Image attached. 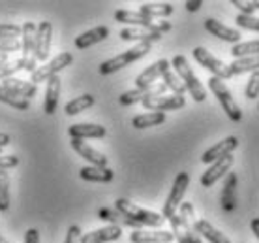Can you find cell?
<instances>
[{"label": "cell", "instance_id": "obj_1", "mask_svg": "<svg viewBox=\"0 0 259 243\" xmlns=\"http://www.w3.org/2000/svg\"><path fill=\"white\" fill-rule=\"evenodd\" d=\"M115 210L118 213H122L126 217H130L132 221H136L137 224L141 226H150V228H160L165 219H163L162 213H156V211L143 210L139 205H136L134 202H130L126 198H118L117 204H115Z\"/></svg>", "mask_w": 259, "mask_h": 243}, {"label": "cell", "instance_id": "obj_2", "mask_svg": "<svg viewBox=\"0 0 259 243\" xmlns=\"http://www.w3.org/2000/svg\"><path fill=\"white\" fill-rule=\"evenodd\" d=\"M171 66L175 68V74L181 78V81L184 83V87H186V91L192 94V98H194L195 102H205V100H207V91H205V87L201 85V81L194 74L192 66L188 64L186 57H184V55H177L175 59L171 60Z\"/></svg>", "mask_w": 259, "mask_h": 243}, {"label": "cell", "instance_id": "obj_3", "mask_svg": "<svg viewBox=\"0 0 259 243\" xmlns=\"http://www.w3.org/2000/svg\"><path fill=\"white\" fill-rule=\"evenodd\" d=\"M115 19L124 25H132L134 28H147L152 32H167L171 30V23L169 21H156L152 17L143 15L141 12H132V10H117L115 12Z\"/></svg>", "mask_w": 259, "mask_h": 243}, {"label": "cell", "instance_id": "obj_4", "mask_svg": "<svg viewBox=\"0 0 259 243\" xmlns=\"http://www.w3.org/2000/svg\"><path fill=\"white\" fill-rule=\"evenodd\" d=\"M150 47H152V44H137V46H134L132 49H128V51H124V53H120V55H117V57H113V59L102 62V64H100V74H102V76H109V74H115V72H118V70H122V68H126L128 64L139 60L141 57H145V55H149Z\"/></svg>", "mask_w": 259, "mask_h": 243}, {"label": "cell", "instance_id": "obj_5", "mask_svg": "<svg viewBox=\"0 0 259 243\" xmlns=\"http://www.w3.org/2000/svg\"><path fill=\"white\" fill-rule=\"evenodd\" d=\"M208 89H210V91L214 92V96L218 98V102L222 104L227 117L231 119V121H235V123L242 121V110H240L239 104L235 102L231 91L227 89V85L220 78H214L212 76V78L208 79Z\"/></svg>", "mask_w": 259, "mask_h": 243}, {"label": "cell", "instance_id": "obj_6", "mask_svg": "<svg viewBox=\"0 0 259 243\" xmlns=\"http://www.w3.org/2000/svg\"><path fill=\"white\" fill-rule=\"evenodd\" d=\"M188 185H190V176L186 171H181L175 178V181H173L171 192H169L167 200H165V204H163L162 215L165 221H167L169 217H173L175 213H179V207H181L182 200H184V194H186Z\"/></svg>", "mask_w": 259, "mask_h": 243}, {"label": "cell", "instance_id": "obj_7", "mask_svg": "<svg viewBox=\"0 0 259 243\" xmlns=\"http://www.w3.org/2000/svg\"><path fill=\"white\" fill-rule=\"evenodd\" d=\"M71 62H73V55H71V53H68V51L59 53V55L53 60H49L46 66H39L38 70L32 74L30 81H32L34 85H38L41 81H49L51 78L59 76L60 70H64L66 66H70Z\"/></svg>", "mask_w": 259, "mask_h": 243}, {"label": "cell", "instance_id": "obj_8", "mask_svg": "<svg viewBox=\"0 0 259 243\" xmlns=\"http://www.w3.org/2000/svg\"><path fill=\"white\" fill-rule=\"evenodd\" d=\"M192 53H194V59L197 60L203 68H207L208 72H212L214 78H220L222 81H224V79H229L233 76L231 70H229V66L224 64L220 59H216L212 53H208L205 47H195Z\"/></svg>", "mask_w": 259, "mask_h": 243}, {"label": "cell", "instance_id": "obj_9", "mask_svg": "<svg viewBox=\"0 0 259 243\" xmlns=\"http://www.w3.org/2000/svg\"><path fill=\"white\" fill-rule=\"evenodd\" d=\"M167 92V87L165 83H154V85L147 87V89H132V91H126L124 94H120L118 102L122 106H134L137 102H143L147 98H156V96H163Z\"/></svg>", "mask_w": 259, "mask_h": 243}, {"label": "cell", "instance_id": "obj_10", "mask_svg": "<svg viewBox=\"0 0 259 243\" xmlns=\"http://www.w3.org/2000/svg\"><path fill=\"white\" fill-rule=\"evenodd\" d=\"M51 36L53 25L49 21H41L36 28V47H34V57L36 60H47L51 51Z\"/></svg>", "mask_w": 259, "mask_h": 243}, {"label": "cell", "instance_id": "obj_11", "mask_svg": "<svg viewBox=\"0 0 259 243\" xmlns=\"http://www.w3.org/2000/svg\"><path fill=\"white\" fill-rule=\"evenodd\" d=\"M145 110L149 112H173V110H181L186 106V100L182 96H175V94H163V96H156V98H147L141 102Z\"/></svg>", "mask_w": 259, "mask_h": 243}, {"label": "cell", "instance_id": "obj_12", "mask_svg": "<svg viewBox=\"0 0 259 243\" xmlns=\"http://www.w3.org/2000/svg\"><path fill=\"white\" fill-rule=\"evenodd\" d=\"M237 145H239V140L235 138V136H227V138H224L222 142H218L216 145H212L210 149H207V151L203 153L201 162H205V164H214L216 160H220V158L231 155V153L237 149Z\"/></svg>", "mask_w": 259, "mask_h": 243}, {"label": "cell", "instance_id": "obj_13", "mask_svg": "<svg viewBox=\"0 0 259 243\" xmlns=\"http://www.w3.org/2000/svg\"><path fill=\"white\" fill-rule=\"evenodd\" d=\"M233 162H235L233 155H227V157L220 158V160H216V162H214V164H210V168H208V170L201 176V185H203V187H212L218 179H222L224 176H227V173H229V170H231Z\"/></svg>", "mask_w": 259, "mask_h": 243}, {"label": "cell", "instance_id": "obj_14", "mask_svg": "<svg viewBox=\"0 0 259 243\" xmlns=\"http://www.w3.org/2000/svg\"><path fill=\"white\" fill-rule=\"evenodd\" d=\"M169 66H171L169 60L162 59L158 60V62H154L152 66H149L147 70H143L136 78V89H147V87L154 85L158 79L163 78V74L169 70Z\"/></svg>", "mask_w": 259, "mask_h": 243}, {"label": "cell", "instance_id": "obj_15", "mask_svg": "<svg viewBox=\"0 0 259 243\" xmlns=\"http://www.w3.org/2000/svg\"><path fill=\"white\" fill-rule=\"evenodd\" d=\"M71 147H73V151L77 153L79 157H83L87 162L91 166H98V168H107V157L102 155L100 151H96L94 147L83 142V140H75L71 138Z\"/></svg>", "mask_w": 259, "mask_h": 243}, {"label": "cell", "instance_id": "obj_16", "mask_svg": "<svg viewBox=\"0 0 259 243\" xmlns=\"http://www.w3.org/2000/svg\"><path fill=\"white\" fill-rule=\"evenodd\" d=\"M122 236V228L120 226H115V224H107L104 228H98V230H92L89 234H84L81 237V243H109V241H117Z\"/></svg>", "mask_w": 259, "mask_h": 243}, {"label": "cell", "instance_id": "obj_17", "mask_svg": "<svg viewBox=\"0 0 259 243\" xmlns=\"http://www.w3.org/2000/svg\"><path fill=\"white\" fill-rule=\"evenodd\" d=\"M175 239L173 232L167 230H134L130 234V241L132 243H171Z\"/></svg>", "mask_w": 259, "mask_h": 243}, {"label": "cell", "instance_id": "obj_18", "mask_svg": "<svg viewBox=\"0 0 259 243\" xmlns=\"http://www.w3.org/2000/svg\"><path fill=\"white\" fill-rule=\"evenodd\" d=\"M179 215L182 219V224H184V230L188 234V241L190 243H203L201 241V236L197 234V221H195V213H194V205L184 202L179 207Z\"/></svg>", "mask_w": 259, "mask_h": 243}, {"label": "cell", "instance_id": "obj_19", "mask_svg": "<svg viewBox=\"0 0 259 243\" xmlns=\"http://www.w3.org/2000/svg\"><path fill=\"white\" fill-rule=\"evenodd\" d=\"M68 134L75 140H87V138L98 140V138H105L107 130H105V126H102V125L77 123V125H71L70 128H68Z\"/></svg>", "mask_w": 259, "mask_h": 243}, {"label": "cell", "instance_id": "obj_20", "mask_svg": "<svg viewBox=\"0 0 259 243\" xmlns=\"http://www.w3.org/2000/svg\"><path fill=\"white\" fill-rule=\"evenodd\" d=\"M205 28H207L212 36L224 40V42H229V44H233V46L235 44H240V32L239 30H237V28H229V26H226L224 23H220V21L207 19L205 21Z\"/></svg>", "mask_w": 259, "mask_h": 243}, {"label": "cell", "instance_id": "obj_21", "mask_svg": "<svg viewBox=\"0 0 259 243\" xmlns=\"http://www.w3.org/2000/svg\"><path fill=\"white\" fill-rule=\"evenodd\" d=\"M118 36L124 42H137V44H154L158 40H162L160 32H152V30H147V28H134V26L122 28Z\"/></svg>", "mask_w": 259, "mask_h": 243}, {"label": "cell", "instance_id": "obj_22", "mask_svg": "<svg viewBox=\"0 0 259 243\" xmlns=\"http://www.w3.org/2000/svg\"><path fill=\"white\" fill-rule=\"evenodd\" d=\"M107 36H109V28H107V26H104V25L94 26V28L87 30V32H83L81 36L75 38V47H77V49H89V47L94 46V44L104 42Z\"/></svg>", "mask_w": 259, "mask_h": 243}, {"label": "cell", "instance_id": "obj_23", "mask_svg": "<svg viewBox=\"0 0 259 243\" xmlns=\"http://www.w3.org/2000/svg\"><path fill=\"white\" fill-rule=\"evenodd\" d=\"M79 178L92 183H109L113 181L115 173L111 168H98V166H84L79 170Z\"/></svg>", "mask_w": 259, "mask_h": 243}, {"label": "cell", "instance_id": "obj_24", "mask_svg": "<svg viewBox=\"0 0 259 243\" xmlns=\"http://www.w3.org/2000/svg\"><path fill=\"white\" fill-rule=\"evenodd\" d=\"M59 98H60V78L55 76L47 81V91H46V102H44V112L47 115H53L59 108Z\"/></svg>", "mask_w": 259, "mask_h": 243}, {"label": "cell", "instance_id": "obj_25", "mask_svg": "<svg viewBox=\"0 0 259 243\" xmlns=\"http://www.w3.org/2000/svg\"><path fill=\"white\" fill-rule=\"evenodd\" d=\"M98 219H102V221H107L109 224H115V226H130V228H134V230H139L143 228L141 224H137L136 221H132L130 217L122 215V213H118L117 210H109V207H102V210L98 211Z\"/></svg>", "mask_w": 259, "mask_h": 243}, {"label": "cell", "instance_id": "obj_26", "mask_svg": "<svg viewBox=\"0 0 259 243\" xmlns=\"http://www.w3.org/2000/svg\"><path fill=\"white\" fill-rule=\"evenodd\" d=\"M235 192H237V173L229 171L224 181V189H222V207L226 211L235 210Z\"/></svg>", "mask_w": 259, "mask_h": 243}, {"label": "cell", "instance_id": "obj_27", "mask_svg": "<svg viewBox=\"0 0 259 243\" xmlns=\"http://www.w3.org/2000/svg\"><path fill=\"white\" fill-rule=\"evenodd\" d=\"M2 85L6 87V89H10V91L17 92L19 96H23V98L30 100L36 94V91H38V87L34 85L32 81H25V79H17V78H8L2 81Z\"/></svg>", "mask_w": 259, "mask_h": 243}, {"label": "cell", "instance_id": "obj_28", "mask_svg": "<svg viewBox=\"0 0 259 243\" xmlns=\"http://www.w3.org/2000/svg\"><path fill=\"white\" fill-rule=\"evenodd\" d=\"M197 234L203 236L210 243H231V239L226 234H222L218 228H214L212 224L208 223V221H205V219L197 221Z\"/></svg>", "mask_w": 259, "mask_h": 243}, {"label": "cell", "instance_id": "obj_29", "mask_svg": "<svg viewBox=\"0 0 259 243\" xmlns=\"http://www.w3.org/2000/svg\"><path fill=\"white\" fill-rule=\"evenodd\" d=\"M139 12L143 15H147V17H169L171 13H173V4H169V2H145L139 6Z\"/></svg>", "mask_w": 259, "mask_h": 243}, {"label": "cell", "instance_id": "obj_30", "mask_svg": "<svg viewBox=\"0 0 259 243\" xmlns=\"http://www.w3.org/2000/svg\"><path fill=\"white\" fill-rule=\"evenodd\" d=\"M165 123V113L162 112H149V113H141V115H136L132 119V125L137 130H143V128H150V126H158Z\"/></svg>", "mask_w": 259, "mask_h": 243}, {"label": "cell", "instance_id": "obj_31", "mask_svg": "<svg viewBox=\"0 0 259 243\" xmlns=\"http://www.w3.org/2000/svg\"><path fill=\"white\" fill-rule=\"evenodd\" d=\"M36 28L38 25H34L32 21H26L25 25H23V40H21V44H23V57L28 59V57H34V47H36Z\"/></svg>", "mask_w": 259, "mask_h": 243}, {"label": "cell", "instance_id": "obj_32", "mask_svg": "<svg viewBox=\"0 0 259 243\" xmlns=\"http://www.w3.org/2000/svg\"><path fill=\"white\" fill-rule=\"evenodd\" d=\"M0 102H2V104L12 106V108H15V110H28V108H30V100L23 98V96H19L17 92L6 89L2 83H0Z\"/></svg>", "mask_w": 259, "mask_h": 243}, {"label": "cell", "instance_id": "obj_33", "mask_svg": "<svg viewBox=\"0 0 259 243\" xmlns=\"http://www.w3.org/2000/svg\"><path fill=\"white\" fill-rule=\"evenodd\" d=\"M229 70L233 76H239V74H246V72H257L259 70V55L255 57H244V59H235L231 64H229Z\"/></svg>", "mask_w": 259, "mask_h": 243}, {"label": "cell", "instance_id": "obj_34", "mask_svg": "<svg viewBox=\"0 0 259 243\" xmlns=\"http://www.w3.org/2000/svg\"><path fill=\"white\" fill-rule=\"evenodd\" d=\"M231 55L235 59H244V57H255L259 55V40H252V42H240L231 47Z\"/></svg>", "mask_w": 259, "mask_h": 243}, {"label": "cell", "instance_id": "obj_35", "mask_svg": "<svg viewBox=\"0 0 259 243\" xmlns=\"http://www.w3.org/2000/svg\"><path fill=\"white\" fill-rule=\"evenodd\" d=\"M92 106H94V96H92V94H83V96H77V98L70 100V102L66 104L64 112H66V115H77V113L89 110Z\"/></svg>", "mask_w": 259, "mask_h": 243}, {"label": "cell", "instance_id": "obj_36", "mask_svg": "<svg viewBox=\"0 0 259 243\" xmlns=\"http://www.w3.org/2000/svg\"><path fill=\"white\" fill-rule=\"evenodd\" d=\"M12 202V194H10V173L6 170L0 171V211H8Z\"/></svg>", "mask_w": 259, "mask_h": 243}, {"label": "cell", "instance_id": "obj_37", "mask_svg": "<svg viewBox=\"0 0 259 243\" xmlns=\"http://www.w3.org/2000/svg\"><path fill=\"white\" fill-rule=\"evenodd\" d=\"M163 83H165V87H167V91H173L175 96H182V98H184L186 87H184V83H182L181 78H179L175 72L167 70V72L163 74Z\"/></svg>", "mask_w": 259, "mask_h": 243}, {"label": "cell", "instance_id": "obj_38", "mask_svg": "<svg viewBox=\"0 0 259 243\" xmlns=\"http://www.w3.org/2000/svg\"><path fill=\"white\" fill-rule=\"evenodd\" d=\"M169 223H171V232H173V236L179 243H190L188 241V234L184 230V224H182V219L179 213H175L173 217L167 219Z\"/></svg>", "mask_w": 259, "mask_h": 243}, {"label": "cell", "instance_id": "obj_39", "mask_svg": "<svg viewBox=\"0 0 259 243\" xmlns=\"http://www.w3.org/2000/svg\"><path fill=\"white\" fill-rule=\"evenodd\" d=\"M237 26L239 28H244V30H255L259 32V17L255 15H237V19H235Z\"/></svg>", "mask_w": 259, "mask_h": 243}, {"label": "cell", "instance_id": "obj_40", "mask_svg": "<svg viewBox=\"0 0 259 243\" xmlns=\"http://www.w3.org/2000/svg\"><path fill=\"white\" fill-rule=\"evenodd\" d=\"M231 4L239 10L240 15H253L259 10V0H233Z\"/></svg>", "mask_w": 259, "mask_h": 243}, {"label": "cell", "instance_id": "obj_41", "mask_svg": "<svg viewBox=\"0 0 259 243\" xmlns=\"http://www.w3.org/2000/svg\"><path fill=\"white\" fill-rule=\"evenodd\" d=\"M244 94H246L248 100H253L259 96V70L252 72V76H250L246 83V89H244Z\"/></svg>", "mask_w": 259, "mask_h": 243}, {"label": "cell", "instance_id": "obj_42", "mask_svg": "<svg viewBox=\"0 0 259 243\" xmlns=\"http://www.w3.org/2000/svg\"><path fill=\"white\" fill-rule=\"evenodd\" d=\"M23 34V26L13 23H0V38H15Z\"/></svg>", "mask_w": 259, "mask_h": 243}, {"label": "cell", "instance_id": "obj_43", "mask_svg": "<svg viewBox=\"0 0 259 243\" xmlns=\"http://www.w3.org/2000/svg\"><path fill=\"white\" fill-rule=\"evenodd\" d=\"M21 49H23V44H21L19 40H15V38H0V53L8 55V53L21 51Z\"/></svg>", "mask_w": 259, "mask_h": 243}, {"label": "cell", "instance_id": "obj_44", "mask_svg": "<svg viewBox=\"0 0 259 243\" xmlns=\"http://www.w3.org/2000/svg\"><path fill=\"white\" fill-rule=\"evenodd\" d=\"M21 68L19 64H17V60H13V62H4V64H0V81H4V79L8 78H13V74L19 72Z\"/></svg>", "mask_w": 259, "mask_h": 243}, {"label": "cell", "instance_id": "obj_45", "mask_svg": "<svg viewBox=\"0 0 259 243\" xmlns=\"http://www.w3.org/2000/svg\"><path fill=\"white\" fill-rule=\"evenodd\" d=\"M17 64H19L21 70H25V72H30V74H34L36 70H38V64H36V57H28V59L21 57V59H17Z\"/></svg>", "mask_w": 259, "mask_h": 243}, {"label": "cell", "instance_id": "obj_46", "mask_svg": "<svg viewBox=\"0 0 259 243\" xmlns=\"http://www.w3.org/2000/svg\"><path fill=\"white\" fill-rule=\"evenodd\" d=\"M81 228H79L77 224H71L70 228H68V234H66V241L64 243H81Z\"/></svg>", "mask_w": 259, "mask_h": 243}, {"label": "cell", "instance_id": "obj_47", "mask_svg": "<svg viewBox=\"0 0 259 243\" xmlns=\"http://www.w3.org/2000/svg\"><path fill=\"white\" fill-rule=\"evenodd\" d=\"M19 164V157H15V155H6V157H2L0 155V171L2 170H10V168H15V166Z\"/></svg>", "mask_w": 259, "mask_h": 243}, {"label": "cell", "instance_id": "obj_48", "mask_svg": "<svg viewBox=\"0 0 259 243\" xmlns=\"http://www.w3.org/2000/svg\"><path fill=\"white\" fill-rule=\"evenodd\" d=\"M25 243H39V232L36 228H28L25 232Z\"/></svg>", "mask_w": 259, "mask_h": 243}, {"label": "cell", "instance_id": "obj_49", "mask_svg": "<svg viewBox=\"0 0 259 243\" xmlns=\"http://www.w3.org/2000/svg\"><path fill=\"white\" fill-rule=\"evenodd\" d=\"M184 6H186L188 12H197V10L203 6V2H201V0H186V2H184Z\"/></svg>", "mask_w": 259, "mask_h": 243}, {"label": "cell", "instance_id": "obj_50", "mask_svg": "<svg viewBox=\"0 0 259 243\" xmlns=\"http://www.w3.org/2000/svg\"><path fill=\"white\" fill-rule=\"evenodd\" d=\"M10 142H12V138H10L8 134H4V132H0V149L6 147V145H10Z\"/></svg>", "mask_w": 259, "mask_h": 243}, {"label": "cell", "instance_id": "obj_51", "mask_svg": "<svg viewBox=\"0 0 259 243\" xmlns=\"http://www.w3.org/2000/svg\"><path fill=\"white\" fill-rule=\"evenodd\" d=\"M252 232H253V236L259 239V217H255L252 221Z\"/></svg>", "mask_w": 259, "mask_h": 243}, {"label": "cell", "instance_id": "obj_52", "mask_svg": "<svg viewBox=\"0 0 259 243\" xmlns=\"http://www.w3.org/2000/svg\"><path fill=\"white\" fill-rule=\"evenodd\" d=\"M4 62H8V55L0 53V64H4Z\"/></svg>", "mask_w": 259, "mask_h": 243}, {"label": "cell", "instance_id": "obj_53", "mask_svg": "<svg viewBox=\"0 0 259 243\" xmlns=\"http://www.w3.org/2000/svg\"><path fill=\"white\" fill-rule=\"evenodd\" d=\"M0 243H10V241H8V239H6V237L2 236V232H0Z\"/></svg>", "mask_w": 259, "mask_h": 243}]
</instances>
